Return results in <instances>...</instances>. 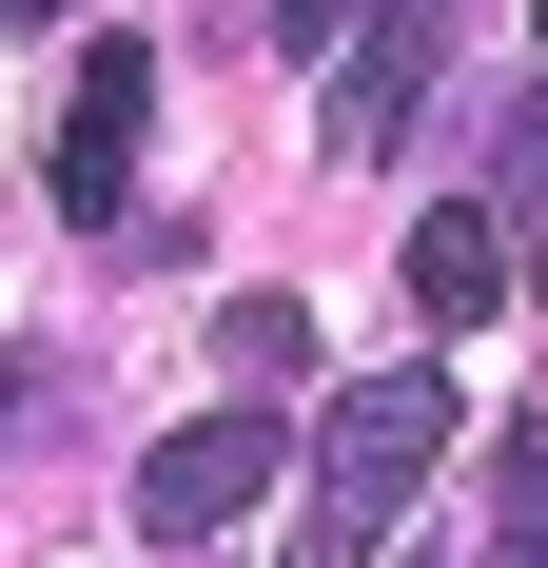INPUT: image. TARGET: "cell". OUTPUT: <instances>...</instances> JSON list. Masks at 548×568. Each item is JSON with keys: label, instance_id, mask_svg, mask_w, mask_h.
I'll use <instances>...</instances> for the list:
<instances>
[{"label": "cell", "instance_id": "cell-2", "mask_svg": "<svg viewBox=\"0 0 548 568\" xmlns=\"http://www.w3.org/2000/svg\"><path fill=\"white\" fill-rule=\"evenodd\" d=\"M255 490H274V412H255V393L138 452V529H158V549H216V529H255Z\"/></svg>", "mask_w": 548, "mask_h": 568}, {"label": "cell", "instance_id": "cell-3", "mask_svg": "<svg viewBox=\"0 0 548 568\" xmlns=\"http://www.w3.org/2000/svg\"><path fill=\"white\" fill-rule=\"evenodd\" d=\"M138 138H158V59H138V40H99V59H79V99H59V216H99V235H118Z\"/></svg>", "mask_w": 548, "mask_h": 568}, {"label": "cell", "instance_id": "cell-7", "mask_svg": "<svg viewBox=\"0 0 548 568\" xmlns=\"http://www.w3.org/2000/svg\"><path fill=\"white\" fill-rule=\"evenodd\" d=\"M353 20H373V0H274L255 40H274V59H314V40H353Z\"/></svg>", "mask_w": 548, "mask_h": 568}, {"label": "cell", "instance_id": "cell-4", "mask_svg": "<svg viewBox=\"0 0 548 568\" xmlns=\"http://www.w3.org/2000/svg\"><path fill=\"white\" fill-rule=\"evenodd\" d=\"M432 79H450V0H373L353 20V79H333V158H392Z\"/></svg>", "mask_w": 548, "mask_h": 568}, {"label": "cell", "instance_id": "cell-8", "mask_svg": "<svg viewBox=\"0 0 548 568\" xmlns=\"http://www.w3.org/2000/svg\"><path fill=\"white\" fill-rule=\"evenodd\" d=\"M0 432H20V373H0Z\"/></svg>", "mask_w": 548, "mask_h": 568}, {"label": "cell", "instance_id": "cell-1", "mask_svg": "<svg viewBox=\"0 0 548 568\" xmlns=\"http://www.w3.org/2000/svg\"><path fill=\"white\" fill-rule=\"evenodd\" d=\"M450 470V353H412V373H353L314 432V568H373L392 529H412V490Z\"/></svg>", "mask_w": 548, "mask_h": 568}, {"label": "cell", "instance_id": "cell-5", "mask_svg": "<svg viewBox=\"0 0 548 568\" xmlns=\"http://www.w3.org/2000/svg\"><path fill=\"white\" fill-rule=\"evenodd\" d=\"M392 275H412V334H470V314H490V294H509V235L490 216H470V196H432V216H412V255H392Z\"/></svg>", "mask_w": 548, "mask_h": 568}, {"label": "cell", "instance_id": "cell-6", "mask_svg": "<svg viewBox=\"0 0 548 568\" xmlns=\"http://www.w3.org/2000/svg\"><path fill=\"white\" fill-rule=\"evenodd\" d=\"M216 373H235V393H294V373H314V314H294V294H235V314H216Z\"/></svg>", "mask_w": 548, "mask_h": 568}]
</instances>
